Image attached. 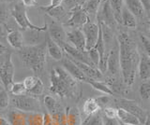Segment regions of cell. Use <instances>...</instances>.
<instances>
[{
    "label": "cell",
    "instance_id": "cell-29",
    "mask_svg": "<svg viewBox=\"0 0 150 125\" xmlns=\"http://www.w3.org/2000/svg\"><path fill=\"white\" fill-rule=\"evenodd\" d=\"M82 125H103L102 115L100 112L88 115L82 122Z\"/></svg>",
    "mask_w": 150,
    "mask_h": 125
},
{
    "label": "cell",
    "instance_id": "cell-26",
    "mask_svg": "<svg viewBox=\"0 0 150 125\" xmlns=\"http://www.w3.org/2000/svg\"><path fill=\"white\" fill-rule=\"evenodd\" d=\"M86 82L88 83V84H90L93 87V89L100 91V92H102V94H104L106 95H112V94H114V92H112L110 86L107 85L105 82L100 81V80H89V78H87V80Z\"/></svg>",
    "mask_w": 150,
    "mask_h": 125
},
{
    "label": "cell",
    "instance_id": "cell-12",
    "mask_svg": "<svg viewBox=\"0 0 150 125\" xmlns=\"http://www.w3.org/2000/svg\"><path fill=\"white\" fill-rule=\"evenodd\" d=\"M107 70L112 75H115L120 71V64H119V50L118 43H116L115 47H112L108 53L107 58Z\"/></svg>",
    "mask_w": 150,
    "mask_h": 125
},
{
    "label": "cell",
    "instance_id": "cell-50",
    "mask_svg": "<svg viewBox=\"0 0 150 125\" xmlns=\"http://www.w3.org/2000/svg\"><path fill=\"white\" fill-rule=\"evenodd\" d=\"M149 30H150V26H149Z\"/></svg>",
    "mask_w": 150,
    "mask_h": 125
},
{
    "label": "cell",
    "instance_id": "cell-6",
    "mask_svg": "<svg viewBox=\"0 0 150 125\" xmlns=\"http://www.w3.org/2000/svg\"><path fill=\"white\" fill-rule=\"evenodd\" d=\"M14 66L11 60V52L0 55V80L4 84L6 91H11L13 83Z\"/></svg>",
    "mask_w": 150,
    "mask_h": 125
},
{
    "label": "cell",
    "instance_id": "cell-2",
    "mask_svg": "<svg viewBox=\"0 0 150 125\" xmlns=\"http://www.w3.org/2000/svg\"><path fill=\"white\" fill-rule=\"evenodd\" d=\"M50 80L51 91L59 97L72 98L79 95L77 80H75L63 67H54L52 69Z\"/></svg>",
    "mask_w": 150,
    "mask_h": 125
},
{
    "label": "cell",
    "instance_id": "cell-4",
    "mask_svg": "<svg viewBox=\"0 0 150 125\" xmlns=\"http://www.w3.org/2000/svg\"><path fill=\"white\" fill-rule=\"evenodd\" d=\"M11 16L15 20L17 24L23 30H32L38 32H44L47 30L48 26L44 24L43 26H38L32 24L26 13V8L23 4H16L11 10Z\"/></svg>",
    "mask_w": 150,
    "mask_h": 125
},
{
    "label": "cell",
    "instance_id": "cell-46",
    "mask_svg": "<svg viewBox=\"0 0 150 125\" xmlns=\"http://www.w3.org/2000/svg\"><path fill=\"white\" fill-rule=\"evenodd\" d=\"M8 52V49L7 47L5 45H3L1 42H0V55L1 54H4V53H6Z\"/></svg>",
    "mask_w": 150,
    "mask_h": 125
},
{
    "label": "cell",
    "instance_id": "cell-16",
    "mask_svg": "<svg viewBox=\"0 0 150 125\" xmlns=\"http://www.w3.org/2000/svg\"><path fill=\"white\" fill-rule=\"evenodd\" d=\"M45 43H46L47 52H48L50 56L54 60H55V61H61L64 56L63 49L61 48L57 43H55L49 36H46Z\"/></svg>",
    "mask_w": 150,
    "mask_h": 125
},
{
    "label": "cell",
    "instance_id": "cell-33",
    "mask_svg": "<svg viewBox=\"0 0 150 125\" xmlns=\"http://www.w3.org/2000/svg\"><path fill=\"white\" fill-rule=\"evenodd\" d=\"M11 104V97H9L8 91H0V110H5Z\"/></svg>",
    "mask_w": 150,
    "mask_h": 125
},
{
    "label": "cell",
    "instance_id": "cell-3",
    "mask_svg": "<svg viewBox=\"0 0 150 125\" xmlns=\"http://www.w3.org/2000/svg\"><path fill=\"white\" fill-rule=\"evenodd\" d=\"M19 55L25 66L39 75L43 71L46 63V43L42 42L38 45H28L23 47L19 50Z\"/></svg>",
    "mask_w": 150,
    "mask_h": 125
},
{
    "label": "cell",
    "instance_id": "cell-43",
    "mask_svg": "<svg viewBox=\"0 0 150 125\" xmlns=\"http://www.w3.org/2000/svg\"><path fill=\"white\" fill-rule=\"evenodd\" d=\"M43 122H44V125H57L54 122V119L52 118V116L49 113L43 114Z\"/></svg>",
    "mask_w": 150,
    "mask_h": 125
},
{
    "label": "cell",
    "instance_id": "cell-28",
    "mask_svg": "<svg viewBox=\"0 0 150 125\" xmlns=\"http://www.w3.org/2000/svg\"><path fill=\"white\" fill-rule=\"evenodd\" d=\"M100 4L101 0H87L82 8L87 13V15H96L97 12L98 11V8L100 7Z\"/></svg>",
    "mask_w": 150,
    "mask_h": 125
},
{
    "label": "cell",
    "instance_id": "cell-23",
    "mask_svg": "<svg viewBox=\"0 0 150 125\" xmlns=\"http://www.w3.org/2000/svg\"><path fill=\"white\" fill-rule=\"evenodd\" d=\"M121 24L125 27H128V28H136V26H137L136 17L125 6L123 8V10H122Z\"/></svg>",
    "mask_w": 150,
    "mask_h": 125
},
{
    "label": "cell",
    "instance_id": "cell-7",
    "mask_svg": "<svg viewBox=\"0 0 150 125\" xmlns=\"http://www.w3.org/2000/svg\"><path fill=\"white\" fill-rule=\"evenodd\" d=\"M82 31L84 35V38H86V50L88 52L95 47L98 38V35H100V27L98 24L88 21L83 26Z\"/></svg>",
    "mask_w": 150,
    "mask_h": 125
},
{
    "label": "cell",
    "instance_id": "cell-39",
    "mask_svg": "<svg viewBox=\"0 0 150 125\" xmlns=\"http://www.w3.org/2000/svg\"><path fill=\"white\" fill-rule=\"evenodd\" d=\"M8 21V8L4 4H0V24H5Z\"/></svg>",
    "mask_w": 150,
    "mask_h": 125
},
{
    "label": "cell",
    "instance_id": "cell-42",
    "mask_svg": "<svg viewBox=\"0 0 150 125\" xmlns=\"http://www.w3.org/2000/svg\"><path fill=\"white\" fill-rule=\"evenodd\" d=\"M102 122H103V125H121L120 122L117 119V118L109 119V118L104 117V116H102Z\"/></svg>",
    "mask_w": 150,
    "mask_h": 125
},
{
    "label": "cell",
    "instance_id": "cell-34",
    "mask_svg": "<svg viewBox=\"0 0 150 125\" xmlns=\"http://www.w3.org/2000/svg\"><path fill=\"white\" fill-rule=\"evenodd\" d=\"M9 91L13 95H22V94H25L26 90L23 82H13Z\"/></svg>",
    "mask_w": 150,
    "mask_h": 125
},
{
    "label": "cell",
    "instance_id": "cell-44",
    "mask_svg": "<svg viewBox=\"0 0 150 125\" xmlns=\"http://www.w3.org/2000/svg\"><path fill=\"white\" fill-rule=\"evenodd\" d=\"M22 4L25 8L35 7L37 5V0H22Z\"/></svg>",
    "mask_w": 150,
    "mask_h": 125
},
{
    "label": "cell",
    "instance_id": "cell-40",
    "mask_svg": "<svg viewBox=\"0 0 150 125\" xmlns=\"http://www.w3.org/2000/svg\"><path fill=\"white\" fill-rule=\"evenodd\" d=\"M96 101L98 102V105H100V108H107L108 105L111 103V98L108 95H104V96H101V97H98V98L96 99Z\"/></svg>",
    "mask_w": 150,
    "mask_h": 125
},
{
    "label": "cell",
    "instance_id": "cell-47",
    "mask_svg": "<svg viewBox=\"0 0 150 125\" xmlns=\"http://www.w3.org/2000/svg\"><path fill=\"white\" fill-rule=\"evenodd\" d=\"M0 125H11V124L8 122L7 119H5L3 118H0Z\"/></svg>",
    "mask_w": 150,
    "mask_h": 125
},
{
    "label": "cell",
    "instance_id": "cell-10",
    "mask_svg": "<svg viewBox=\"0 0 150 125\" xmlns=\"http://www.w3.org/2000/svg\"><path fill=\"white\" fill-rule=\"evenodd\" d=\"M67 41L69 44H70L75 49L81 50V52H86V38H84V35L81 29L75 28L71 31L67 32Z\"/></svg>",
    "mask_w": 150,
    "mask_h": 125
},
{
    "label": "cell",
    "instance_id": "cell-15",
    "mask_svg": "<svg viewBox=\"0 0 150 125\" xmlns=\"http://www.w3.org/2000/svg\"><path fill=\"white\" fill-rule=\"evenodd\" d=\"M137 73L142 80H150V57L145 52L140 53Z\"/></svg>",
    "mask_w": 150,
    "mask_h": 125
},
{
    "label": "cell",
    "instance_id": "cell-25",
    "mask_svg": "<svg viewBox=\"0 0 150 125\" xmlns=\"http://www.w3.org/2000/svg\"><path fill=\"white\" fill-rule=\"evenodd\" d=\"M112 14L117 24H121V14L124 8V0H108Z\"/></svg>",
    "mask_w": 150,
    "mask_h": 125
},
{
    "label": "cell",
    "instance_id": "cell-31",
    "mask_svg": "<svg viewBox=\"0 0 150 125\" xmlns=\"http://www.w3.org/2000/svg\"><path fill=\"white\" fill-rule=\"evenodd\" d=\"M40 80V78H39L37 76H28L23 80V83L25 85V88L26 90V92H29L33 88H35V86L38 84V82Z\"/></svg>",
    "mask_w": 150,
    "mask_h": 125
},
{
    "label": "cell",
    "instance_id": "cell-20",
    "mask_svg": "<svg viewBox=\"0 0 150 125\" xmlns=\"http://www.w3.org/2000/svg\"><path fill=\"white\" fill-rule=\"evenodd\" d=\"M7 40L8 43L15 50H19L23 47V41H25L23 36L22 32L18 30H13L9 32L7 36Z\"/></svg>",
    "mask_w": 150,
    "mask_h": 125
},
{
    "label": "cell",
    "instance_id": "cell-41",
    "mask_svg": "<svg viewBox=\"0 0 150 125\" xmlns=\"http://www.w3.org/2000/svg\"><path fill=\"white\" fill-rule=\"evenodd\" d=\"M140 39L142 41L144 49L145 50V53H146L148 56L150 57V38H148L147 36H145L144 35L140 36Z\"/></svg>",
    "mask_w": 150,
    "mask_h": 125
},
{
    "label": "cell",
    "instance_id": "cell-21",
    "mask_svg": "<svg viewBox=\"0 0 150 125\" xmlns=\"http://www.w3.org/2000/svg\"><path fill=\"white\" fill-rule=\"evenodd\" d=\"M125 7L132 13L135 17H142L144 14V8L140 0H124Z\"/></svg>",
    "mask_w": 150,
    "mask_h": 125
},
{
    "label": "cell",
    "instance_id": "cell-37",
    "mask_svg": "<svg viewBox=\"0 0 150 125\" xmlns=\"http://www.w3.org/2000/svg\"><path fill=\"white\" fill-rule=\"evenodd\" d=\"M43 91H44V85H43V83H42V81L40 80L38 82V84L35 86V88H33V89L29 92H27V94H29L32 96H35V95L39 96V95L42 94Z\"/></svg>",
    "mask_w": 150,
    "mask_h": 125
},
{
    "label": "cell",
    "instance_id": "cell-36",
    "mask_svg": "<svg viewBox=\"0 0 150 125\" xmlns=\"http://www.w3.org/2000/svg\"><path fill=\"white\" fill-rule=\"evenodd\" d=\"M102 112L104 117L109 119H115L117 117V108H112V106H107L102 109Z\"/></svg>",
    "mask_w": 150,
    "mask_h": 125
},
{
    "label": "cell",
    "instance_id": "cell-32",
    "mask_svg": "<svg viewBox=\"0 0 150 125\" xmlns=\"http://www.w3.org/2000/svg\"><path fill=\"white\" fill-rule=\"evenodd\" d=\"M139 94L143 99L149 100L150 99V80H145L139 87Z\"/></svg>",
    "mask_w": 150,
    "mask_h": 125
},
{
    "label": "cell",
    "instance_id": "cell-45",
    "mask_svg": "<svg viewBox=\"0 0 150 125\" xmlns=\"http://www.w3.org/2000/svg\"><path fill=\"white\" fill-rule=\"evenodd\" d=\"M140 1L143 4L144 10L146 12H150V0H140Z\"/></svg>",
    "mask_w": 150,
    "mask_h": 125
},
{
    "label": "cell",
    "instance_id": "cell-13",
    "mask_svg": "<svg viewBox=\"0 0 150 125\" xmlns=\"http://www.w3.org/2000/svg\"><path fill=\"white\" fill-rule=\"evenodd\" d=\"M63 68L67 71L70 76H71L75 80L77 81H84L87 80V78L82 72V70L78 67V66L75 64L71 59L65 58L63 60Z\"/></svg>",
    "mask_w": 150,
    "mask_h": 125
},
{
    "label": "cell",
    "instance_id": "cell-49",
    "mask_svg": "<svg viewBox=\"0 0 150 125\" xmlns=\"http://www.w3.org/2000/svg\"><path fill=\"white\" fill-rule=\"evenodd\" d=\"M121 123V122H120ZM121 125H129V124H123V123H121Z\"/></svg>",
    "mask_w": 150,
    "mask_h": 125
},
{
    "label": "cell",
    "instance_id": "cell-14",
    "mask_svg": "<svg viewBox=\"0 0 150 125\" xmlns=\"http://www.w3.org/2000/svg\"><path fill=\"white\" fill-rule=\"evenodd\" d=\"M89 21L87 13L82 7H75L71 10V17L69 18L68 24L70 26H83Z\"/></svg>",
    "mask_w": 150,
    "mask_h": 125
},
{
    "label": "cell",
    "instance_id": "cell-38",
    "mask_svg": "<svg viewBox=\"0 0 150 125\" xmlns=\"http://www.w3.org/2000/svg\"><path fill=\"white\" fill-rule=\"evenodd\" d=\"M63 3V0H51V3L50 5L46 6L45 8H43L44 10H46L47 11H54L55 10H57V8H59L61 7V5H62Z\"/></svg>",
    "mask_w": 150,
    "mask_h": 125
},
{
    "label": "cell",
    "instance_id": "cell-24",
    "mask_svg": "<svg viewBox=\"0 0 150 125\" xmlns=\"http://www.w3.org/2000/svg\"><path fill=\"white\" fill-rule=\"evenodd\" d=\"M43 104H44L46 109L48 110V112L51 116L56 114L57 112H59L60 110L63 109L62 106L57 103V101H56L54 97H53L52 95H45L44 96Z\"/></svg>",
    "mask_w": 150,
    "mask_h": 125
},
{
    "label": "cell",
    "instance_id": "cell-1",
    "mask_svg": "<svg viewBox=\"0 0 150 125\" xmlns=\"http://www.w3.org/2000/svg\"><path fill=\"white\" fill-rule=\"evenodd\" d=\"M117 43L119 50L120 72L123 81L127 86H131L135 81L140 58L137 44L134 42L132 38L125 32L119 34Z\"/></svg>",
    "mask_w": 150,
    "mask_h": 125
},
{
    "label": "cell",
    "instance_id": "cell-35",
    "mask_svg": "<svg viewBox=\"0 0 150 125\" xmlns=\"http://www.w3.org/2000/svg\"><path fill=\"white\" fill-rule=\"evenodd\" d=\"M87 55H88V58L90 60L91 64L94 66H96L98 68V64H100V54H98V52L93 48L90 50H88Z\"/></svg>",
    "mask_w": 150,
    "mask_h": 125
},
{
    "label": "cell",
    "instance_id": "cell-5",
    "mask_svg": "<svg viewBox=\"0 0 150 125\" xmlns=\"http://www.w3.org/2000/svg\"><path fill=\"white\" fill-rule=\"evenodd\" d=\"M11 102L14 108L25 113L40 112L41 109L40 101L30 94L13 95Z\"/></svg>",
    "mask_w": 150,
    "mask_h": 125
},
{
    "label": "cell",
    "instance_id": "cell-48",
    "mask_svg": "<svg viewBox=\"0 0 150 125\" xmlns=\"http://www.w3.org/2000/svg\"><path fill=\"white\" fill-rule=\"evenodd\" d=\"M144 125H150V114L146 115V118H145V120L144 122Z\"/></svg>",
    "mask_w": 150,
    "mask_h": 125
},
{
    "label": "cell",
    "instance_id": "cell-11",
    "mask_svg": "<svg viewBox=\"0 0 150 125\" xmlns=\"http://www.w3.org/2000/svg\"><path fill=\"white\" fill-rule=\"evenodd\" d=\"M49 31V36L53 39L55 43H57L61 48L68 43L67 41V32H65L63 27L56 24L54 22H52L48 28Z\"/></svg>",
    "mask_w": 150,
    "mask_h": 125
},
{
    "label": "cell",
    "instance_id": "cell-27",
    "mask_svg": "<svg viewBox=\"0 0 150 125\" xmlns=\"http://www.w3.org/2000/svg\"><path fill=\"white\" fill-rule=\"evenodd\" d=\"M83 110L84 114L88 116V115H92V114L100 112V108L95 98H88L83 103Z\"/></svg>",
    "mask_w": 150,
    "mask_h": 125
},
{
    "label": "cell",
    "instance_id": "cell-30",
    "mask_svg": "<svg viewBox=\"0 0 150 125\" xmlns=\"http://www.w3.org/2000/svg\"><path fill=\"white\" fill-rule=\"evenodd\" d=\"M26 125H44L43 114H41L40 112L27 113Z\"/></svg>",
    "mask_w": 150,
    "mask_h": 125
},
{
    "label": "cell",
    "instance_id": "cell-8",
    "mask_svg": "<svg viewBox=\"0 0 150 125\" xmlns=\"http://www.w3.org/2000/svg\"><path fill=\"white\" fill-rule=\"evenodd\" d=\"M98 10H100V13L98 14V22H101V24H105L111 29L114 28L117 22H115L114 14H112L109 1L105 0L102 4H100V8H98Z\"/></svg>",
    "mask_w": 150,
    "mask_h": 125
},
{
    "label": "cell",
    "instance_id": "cell-18",
    "mask_svg": "<svg viewBox=\"0 0 150 125\" xmlns=\"http://www.w3.org/2000/svg\"><path fill=\"white\" fill-rule=\"evenodd\" d=\"M7 120L11 125H26L27 113L18 109H11L7 113Z\"/></svg>",
    "mask_w": 150,
    "mask_h": 125
},
{
    "label": "cell",
    "instance_id": "cell-9",
    "mask_svg": "<svg viewBox=\"0 0 150 125\" xmlns=\"http://www.w3.org/2000/svg\"><path fill=\"white\" fill-rule=\"evenodd\" d=\"M116 104L119 105V108H124L125 110L129 111L131 114L136 116L139 119L141 124L144 122L145 118H146V113L144 112V109L139 105L136 104V102L127 99H119Z\"/></svg>",
    "mask_w": 150,
    "mask_h": 125
},
{
    "label": "cell",
    "instance_id": "cell-19",
    "mask_svg": "<svg viewBox=\"0 0 150 125\" xmlns=\"http://www.w3.org/2000/svg\"><path fill=\"white\" fill-rule=\"evenodd\" d=\"M117 119L123 124H129V125H141L139 119L131 114L129 111L125 110L124 108H117Z\"/></svg>",
    "mask_w": 150,
    "mask_h": 125
},
{
    "label": "cell",
    "instance_id": "cell-17",
    "mask_svg": "<svg viewBox=\"0 0 150 125\" xmlns=\"http://www.w3.org/2000/svg\"><path fill=\"white\" fill-rule=\"evenodd\" d=\"M72 61L77 64L78 67L81 69L82 72L84 74V75H86V77L87 78H89V80H100L102 78V73L98 70V68L93 66H90V64L74 61V60H72Z\"/></svg>",
    "mask_w": 150,
    "mask_h": 125
},
{
    "label": "cell",
    "instance_id": "cell-22",
    "mask_svg": "<svg viewBox=\"0 0 150 125\" xmlns=\"http://www.w3.org/2000/svg\"><path fill=\"white\" fill-rule=\"evenodd\" d=\"M66 117H67L68 125H82L81 113L77 108H69L66 110Z\"/></svg>",
    "mask_w": 150,
    "mask_h": 125
}]
</instances>
